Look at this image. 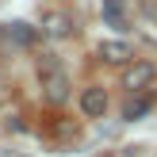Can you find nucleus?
Returning <instances> with one entry per match:
<instances>
[{
    "mask_svg": "<svg viewBox=\"0 0 157 157\" xmlns=\"http://www.w3.org/2000/svg\"><path fill=\"white\" fill-rule=\"evenodd\" d=\"M150 81H153V65H150V61H134V65L123 73V88H127V92H142Z\"/></svg>",
    "mask_w": 157,
    "mask_h": 157,
    "instance_id": "1",
    "label": "nucleus"
},
{
    "mask_svg": "<svg viewBox=\"0 0 157 157\" xmlns=\"http://www.w3.org/2000/svg\"><path fill=\"white\" fill-rule=\"evenodd\" d=\"M42 88H46V96H50L54 104H61V100H65V73L54 69V65H42Z\"/></svg>",
    "mask_w": 157,
    "mask_h": 157,
    "instance_id": "2",
    "label": "nucleus"
},
{
    "mask_svg": "<svg viewBox=\"0 0 157 157\" xmlns=\"http://www.w3.org/2000/svg\"><path fill=\"white\" fill-rule=\"evenodd\" d=\"M81 111L88 115V119H100V115L107 111V92L104 88H84L81 92Z\"/></svg>",
    "mask_w": 157,
    "mask_h": 157,
    "instance_id": "3",
    "label": "nucleus"
},
{
    "mask_svg": "<svg viewBox=\"0 0 157 157\" xmlns=\"http://www.w3.org/2000/svg\"><path fill=\"white\" fill-rule=\"evenodd\" d=\"M100 58H104V61H111V65H127L134 54H130V46H127V42L111 38V42H100Z\"/></svg>",
    "mask_w": 157,
    "mask_h": 157,
    "instance_id": "4",
    "label": "nucleus"
},
{
    "mask_svg": "<svg viewBox=\"0 0 157 157\" xmlns=\"http://www.w3.org/2000/svg\"><path fill=\"white\" fill-rule=\"evenodd\" d=\"M146 111H150V96H134L127 107H123V119H127V123H134V119H142Z\"/></svg>",
    "mask_w": 157,
    "mask_h": 157,
    "instance_id": "5",
    "label": "nucleus"
},
{
    "mask_svg": "<svg viewBox=\"0 0 157 157\" xmlns=\"http://www.w3.org/2000/svg\"><path fill=\"white\" fill-rule=\"evenodd\" d=\"M42 23H46V31H50V35H69V19H65L61 12H50Z\"/></svg>",
    "mask_w": 157,
    "mask_h": 157,
    "instance_id": "6",
    "label": "nucleus"
},
{
    "mask_svg": "<svg viewBox=\"0 0 157 157\" xmlns=\"http://www.w3.org/2000/svg\"><path fill=\"white\" fill-rule=\"evenodd\" d=\"M12 38H15L19 46H27V42H35V31H31L27 23H12Z\"/></svg>",
    "mask_w": 157,
    "mask_h": 157,
    "instance_id": "7",
    "label": "nucleus"
}]
</instances>
